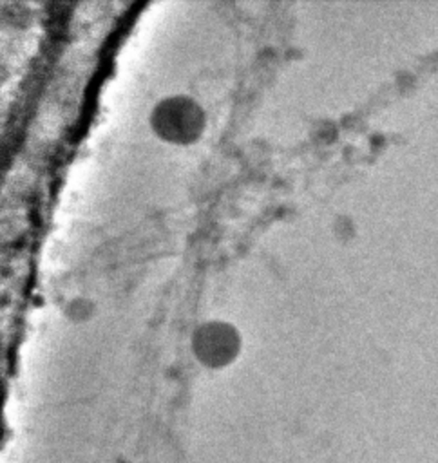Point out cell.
Wrapping results in <instances>:
<instances>
[{"instance_id":"6da1fadb","label":"cell","mask_w":438,"mask_h":463,"mask_svg":"<svg viewBox=\"0 0 438 463\" xmlns=\"http://www.w3.org/2000/svg\"><path fill=\"white\" fill-rule=\"evenodd\" d=\"M150 127L165 141L188 145L201 136L205 128V112L195 99L174 94L156 103L150 112Z\"/></svg>"},{"instance_id":"7a4b0ae2","label":"cell","mask_w":438,"mask_h":463,"mask_svg":"<svg viewBox=\"0 0 438 463\" xmlns=\"http://www.w3.org/2000/svg\"><path fill=\"white\" fill-rule=\"evenodd\" d=\"M241 347L239 331L221 320L201 324L192 335V351L197 360L208 367L230 364Z\"/></svg>"}]
</instances>
